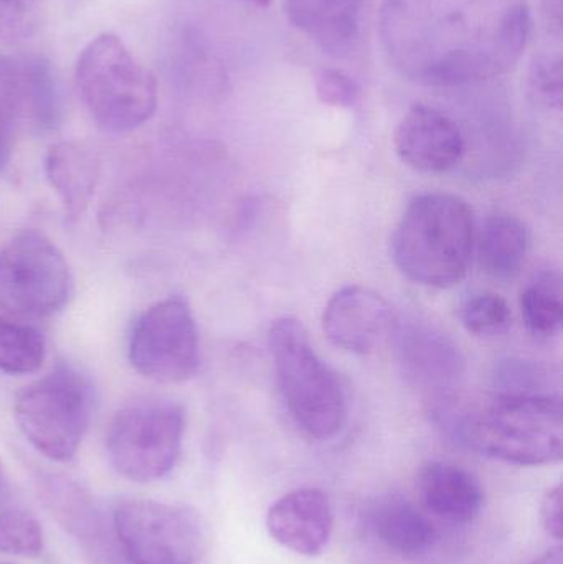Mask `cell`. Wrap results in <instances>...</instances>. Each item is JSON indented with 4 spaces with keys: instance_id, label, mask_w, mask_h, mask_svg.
<instances>
[{
    "instance_id": "obj_1",
    "label": "cell",
    "mask_w": 563,
    "mask_h": 564,
    "mask_svg": "<svg viewBox=\"0 0 563 564\" xmlns=\"http://www.w3.org/2000/svg\"><path fill=\"white\" fill-rule=\"evenodd\" d=\"M524 0H387L383 33L403 73L426 85L489 78L518 59Z\"/></svg>"
},
{
    "instance_id": "obj_2",
    "label": "cell",
    "mask_w": 563,
    "mask_h": 564,
    "mask_svg": "<svg viewBox=\"0 0 563 564\" xmlns=\"http://www.w3.org/2000/svg\"><path fill=\"white\" fill-rule=\"evenodd\" d=\"M473 245L469 205L456 195L435 192L410 202L393 234L392 257L410 281L446 289L465 280Z\"/></svg>"
},
{
    "instance_id": "obj_3",
    "label": "cell",
    "mask_w": 563,
    "mask_h": 564,
    "mask_svg": "<svg viewBox=\"0 0 563 564\" xmlns=\"http://www.w3.org/2000/svg\"><path fill=\"white\" fill-rule=\"evenodd\" d=\"M75 82L86 111L105 131H134L158 109L154 73L116 33H101L82 50Z\"/></svg>"
},
{
    "instance_id": "obj_4",
    "label": "cell",
    "mask_w": 563,
    "mask_h": 564,
    "mask_svg": "<svg viewBox=\"0 0 563 564\" xmlns=\"http://www.w3.org/2000/svg\"><path fill=\"white\" fill-rule=\"evenodd\" d=\"M466 443L492 459L545 466L563 456L561 397L496 394L463 421Z\"/></svg>"
},
{
    "instance_id": "obj_5",
    "label": "cell",
    "mask_w": 563,
    "mask_h": 564,
    "mask_svg": "<svg viewBox=\"0 0 563 564\" xmlns=\"http://www.w3.org/2000/svg\"><path fill=\"white\" fill-rule=\"evenodd\" d=\"M278 384L296 426L317 441L336 437L347 417L343 384L321 360L296 318L274 321L268 332Z\"/></svg>"
},
{
    "instance_id": "obj_6",
    "label": "cell",
    "mask_w": 563,
    "mask_h": 564,
    "mask_svg": "<svg viewBox=\"0 0 563 564\" xmlns=\"http://www.w3.org/2000/svg\"><path fill=\"white\" fill-rule=\"evenodd\" d=\"M91 413V383L66 365L23 388L13 404L25 440L40 454L58 463L73 459L78 453Z\"/></svg>"
},
{
    "instance_id": "obj_7",
    "label": "cell",
    "mask_w": 563,
    "mask_h": 564,
    "mask_svg": "<svg viewBox=\"0 0 563 564\" xmlns=\"http://www.w3.org/2000/svg\"><path fill=\"white\" fill-rule=\"evenodd\" d=\"M112 525L131 564H198L207 549L201 513L178 503L122 500L112 512Z\"/></svg>"
},
{
    "instance_id": "obj_8",
    "label": "cell",
    "mask_w": 563,
    "mask_h": 564,
    "mask_svg": "<svg viewBox=\"0 0 563 564\" xmlns=\"http://www.w3.org/2000/svg\"><path fill=\"white\" fill-rule=\"evenodd\" d=\"M184 431L185 413L178 404H132L112 417L106 433V451L112 467L124 479L155 482L177 464Z\"/></svg>"
},
{
    "instance_id": "obj_9",
    "label": "cell",
    "mask_w": 563,
    "mask_h": 564,
    "mask_svg": "<svg viewBox=\"0 0 563 564\" xmlns=\"http://www.w3.org/2000/svg\"><path fill=\"white\" fill-rule=\"evenodd\" d=\"M73 280L62 251L46 235L25 230L0 250V308L19 318H43L65 307Z\"/></svg>"
},
{
    "instance_id": "obj_10",
    "label": "cell",
    "mask_w": 563,
    "mask_h": 564,
    "mask_svg": "<svg viewBox=\"0 0 563 564\" xmlns=\"http://www.w3.org/2000/svg\"><path fill=\"white\" fill-rule=\"evenodd\" d=\"M129 361L142 377L161 383H181L197 373L198 332L185 301L165 299L138 318L129 338Z\"/></svg>"
},
{
    "instance_id": "obj_11",
    "label": "cell",
    "mask_w": 563,
    "mask_h": 564,
    "mask_svg": "<svg viewBox=\"0 0 563 564\" xmlns=\"http://www.w3.org/2000/svg\"><path fill=\"white\" fill-rule=\"evenodd\" d=\"M324 334L350 354L376 350L393 330V314L382 295L364 285H346L327 302Z\"/></svg>"
},
{
    "instance_id": "obj_12",
    "label": "cell",
    "mask_w": 563,
    "mask_h": 564,
    "mask_svg": "<svg viewBox=\"0 0 563 564\" xmlns=\"http://www.w3.org/2000/svg\"><path fill=\"white\" fill-rule=\"evenodd\" d=\"M393 144L409 167L426 174L448 172L465 154V138L458 124L445 112L423 105L403 116Z\"/></svg>"
},
{
    "instance_id": "obj_13",
    "label": "cell",
    "mask_w": 563,
    "mask_h": 564,
    "mask_svg": "<svg viewBox=\"0 0 563 564\" xmlns=\"http://www.w3.org/2000/svg\"><path fill=\"white\" fill-rule=\"evenodd\" d=\"M334 513L320 489H296L278 499L267 513L271 539L301 556L321 555L329 543Z\"/></svg>"
},
{
    "instance_id": "obj_14",
    "label": "cell",
    "mask_w": 563,
    "mask_h": 564,
    "mask_svg": "<svg viewBox=\"0 0 563 564\" xmlns=\"http://www.w3.org/2000/svg\"><path fill=\"white\" fill-rule=\"evenodd\" d=\"M397 357L410 383L445 393L458 383L463 358L456 345L435 328L407 324L396 330Z\"/></svg>"
},
{
    "instance_id": "obj_15",
    "label": "cell",
    "mask_w": 563,
    "mask_h": 564,
    "mask_svg": "<svg viewBox=\"0 0 563 564\" xmlns=\"http://www.w3.org/2000/svg\"><path fill=\"white\" fill-rule=\"evenodd\" d=\"M419 494L429 512L453 523L473 522L485 506L481 482L469 470L448 463L423 467Z\"/></svg>"
},
{
    "instance_id": "obj_16",
    "label": "cell",
    "mask_w": 563,
    "mask_h": 564,
    "mask_svg": "<svg viewBox=\"0 0 563 564\" xmlns=\"http://www.w3.org/2000/svg\"><path fill=\"white\" fill-rule=\"evenodd\" d=\"M284 12L324 52L339 56L359 36L362 0H286Z\"/></svg>"
},
{
    "instance_id": "obj_17",
    "label": "cell",
    "mask_w": 563,
    "mask_h": 564,
    "mask_svg": "<svg viewBox=\"0 0 563 564\" xmlns=\"http://www.w3.org/2000/svg\"><path fill=\"white\" fill-rule=\"evenodd\" d=\"M45 172L58 194L68 221H76L91 202L99 177V161L85 142L65 141L50 148Z\"/></svg>"
},
{
    "instance_id": "obj_18",
    "label": "cell",
    "mask_w": 563,
    "mask_h": 564,
    "mask_svg": "<svg viewBox=\"0 0 563 564\" xmlns=\"http://www.w3.org/2000/svg\"><path fill=\"white\" fill-rule=\"evenodd\" d=\"M369 520L380 542L402 556L423 555L435 540L432 522L399 494L379 497L370 507Z\"/></svg>"
},
{
    "instance_id": "obj_19",
    "label": "cell",
    "mask_w": 563,
    "mask_h": 564,
    "mask_svg": "<svg viewBox=\"0 0 563 564\" xmlns=\"http://www.w3.org/2000/svg\"><path fill=\"white\" fill-rule=\"evenodd\" d=\"M528 247V230L519 218L495 215L479 237V267L495 280H511L521 271Z\"/></svg>"
},
{
    "instance_id": "obj_20",
    "label": "cell",
    "mask_w": 563,
    "mask_h": 564,
    "mask_svg": "<svg viewBox=\"0 0 563 564\" xmlns=\"http://www.w3.org/2000/svg\"><path fill=\"white\" fill-rule=\"evenodd\" d=\"M526 327L535 337H555L563 325L562 278L557 271H542L521 294Z\"/></svg>"
},
{
    "instance_id": "obj_21",
    "label": "cell",
    "mask_w": 563,
    "mask_h": 564,
    "mask_svg": "<svg viewBox=\"0 0 563 564\" xmlns=\"http://www.w3.org/2000/svg\"><path fill=\"white\" fill-rule=\"evenodd\" d=\"M45 355V337L39 328L0 315V370L33 373L42 367Z\"/></svg>"
},
{
    "instance_id": "obj_22",
    "label": "cell",
    "mask_w": 563,
    "mask_h": 564,
    "mask_svg": "<svg viewBox=\"0 0 563 564\" xmlns=\"http://www.w3.org/2000/svg\"><path fill=\"white\" fill-rule=\"evenodd\" d=\"M43 550V532L39 520L22 507L0 509V552L35 558Z\"/></svg>"
},
{
    "instance_id": "obj_23",
    "label": "cell",
    "mask_w": 563,
    "mask_h": 564,
    "mask_svg": "<svg viewBox=\"0 0 563 564\" xmlns=\"http://www.w3.org/2000/svg\"><path fill=\"white\" fill-rule=\"evenodd\" d=\"M463 325L476 337H498L512 325V312L508 302L498 294H478L468 299L462 307Z\"/></svg>"
},
{
    "instance_id": "obj_24",
    "label": "cell",
    "mask_w": 563,
    "mask_h": 564,
    "mask_svg": "<svg viewBox=\"0 0 563 564\" xmlns=\"http://www.w3.org/2000/svg\"><path fill=\"white\" fill-rule=\"evenodd\" d=\"M496 384L501 388L499 394L518 397H561L552 391L555 380L544 365L528 360H508L495 375Z\"/></svg>"
},
{
    "instance_id": "obj_25",
    "label": "cell",
    "mask_w": 563,
    "mask_h": 564,
    "mask_svg": "<svg viewBox=\"0 0 563 564\" xmlns=\"http://www.w3.org/2000/svg\"><path fill=\"white\" fill-rule=\"evenodd\" d=\"M25 78V91L32 101L33 111L43 128H52L58 119V101H56L55 86H53L52 73L46 63H25L23 69Z\"/></svg>"
},
{
    "instance_id": "obj_26",
    "label": "cell",
    "mask_w": 563,
    "mask_h": 564,
    "mask_svg": "<svg viewBox=\"0 0 563 564\" xmlns=\"http://www.w3.org/2000/svg\"><path fill=\"white\" fill-rule=\"evenodd\" d=\"M42 0H0V39L23 40L36 32Z\"/></svg>"
},
{
    "instance_id": "obj_27",
    "label": "cell",
    "mask_w": 563,
    "mask_h": 564,
    "mask_svg": "<svg viewBox=\"0 0 563 564\" xmlns=\"http://www.w3.org/2000/svg\"><path fill=\"white\" fill-rule=\"evenodd\" d=\"M529 91L539 105L559 109L563 101V72L561 59H539L529 75Z\"/></svg>"
},
{
    "instance_id": "obj_28",
    "label": "cell",
    "mask_w": 563,
    "mask_h": 564,
    "mask_svg": "<svg viewBox=\"0 0 563 564\" xmlns=\"http://www.w3.org/2000/svg\"><path fill=\"white\" fill-rule=\"evenodd\" d=\"M317 98L333 108H353L360 98V88L340 69H323L316 78Z\"/></svg>"
},
{
    "instance_id": "obj_29",
    "label": "cell",
    "mask_w": 563,
    "mask_h": 564,
    "mask_svg": "<svg viewBox=\"0 0 563 564\" xmlns=\"http://www.w3.org/2000/svg\"><path fill=\"white\" fill-rule=\"evenodd\" d=\"M541 520L545 532L552 539L561 542L563 536V494L561 486L549 490L542 499Z\"/></svg>"
},
{
    "instance_id": "obj_30",
    "label": "cell",
    "mask_w": 563,
    "mask_h": 564,
    "mask_svg": "<svg viewBox=\"0 0 563 564\" xmlns=\"http://www.w3.org/2000/svg\"><path fill=\"white\" fill-rule=\"evenodd\" d=\"M13 72L15 69L0 62V161L7 144V102L12 98L13 88H17V76H13Z\"/></svg>"
},
{
    "instance_id": "obj_31",
    "label": "cell",
    "mask_w": 563,
    "mask_h": 564,
    "mask_svg": "<svg viewBox=\"0 0 563 564\" xmlns=\"http://www.w3.org/2000/svg\"><path fill=\"white\" fill-rule=\"evenodd\" d=\"M531 564H563L562 546H555V549L549 550L541 558L535 560V562Z\"/></svg>"
},
{
    "instance_id": "obj_32",
    "label": "cell",
    "mask_w": 563,
    "mask_h": 564,
    "mask_svg": "<svg viewBox=\"0 0 563 564\" xmlns=\"http://www.w3.org/2000/svg\"><path fill=\"white\" fill-rule=\"evenodd\" d=\"M250 2H253L255 6L258 7H268L271 3V0H250Z\"/></svg>"
},
{
    "instance_id": "obj_33",
    "label": "cell",
    "mask_w": 563,
    "mask_h": 564,
    "mask_svg": "<svg viewBox=\"0 0 563 564\" xmlns=\"http://www.w3.org/2000/svg\"><path fill=\"white\" fill-rule=\"evenodd\" d=\"M0 476H2V466H0Z\"/></svg>"
}]
</instances>
